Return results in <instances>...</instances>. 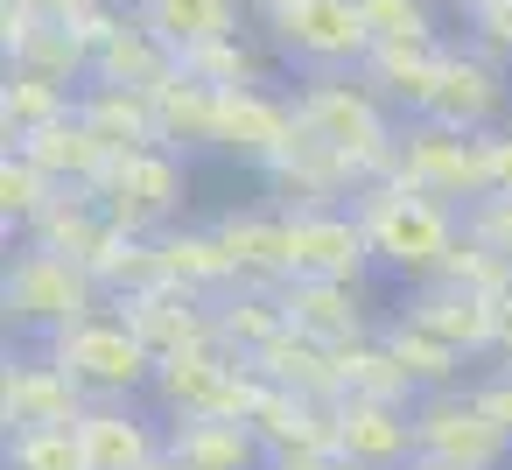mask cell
I'll list each match as a JSON object with an SVG mask.
<instances>
[{
    "instance_id": "obj_1",
    "label": "cell",
    "mask_w": 512,
    "mask_h": 470,
    "mask_svg": "<svg viewBox=\"0 0 512 470\" xmlns=\"http://www.w3.org/2000/svg\"><path fill=\"white\" fill-rule=\"evenodd\" d=\"M351 211H358V225H365L372 267L393 274V281H407V288L435 281V274L449 267V253L463 246V211L442 204V197H428V190H407V183H393V176L365 183Z\"/></svg>"
},
{
    "instance_id": "obj_2",
    "label": "cell",
    "mask_w": 512,
    "mask_h": 470,
    "mask_svg": "<svg viewBox=\"0 0 512 470\" xmlns=\"http://www.w3.org/2000/svg\"><path fill=\"white\" fill-rule=\"evenodd\" d=\"M295 120H302V141L330 148L337 162H351L365 183H379L393 169V148H400V127L386 113V99L358 78V71H309L295 78Z\"/></svg>"
},
{
    "instance_id": "obj_3",
    "label": "cell",
    "mask_w": 512,
    "mask_h": 470,
    "mask_svg": "<svg viewBox=\"0 0 512 470\" xmlns=\"http://www.w3.org/2000/svg\"><path fill=\"white\" fill-rule=\"evenodd\" d=\"M106 309V288L43 246H8V267H0V323H8V344H57L64 330H78L85 316Z\"/></svg>"
},
{
    "instance_id": "obj_4",
    "label": "cell",
    "mask_w": 512,
    "mask_h": 470,
    "mask_svg": "<svg viewBox=\"0 0 512 470\" xmlns=\"http://www.w3.org/2000/svg\"><path fill=\"white\" fill-rule=\"evenodd\" d=\"M50 358L78 379V393L85 400H148V386H155V351H148V337L106 302L99 316H85L78 330H64L57 344H50Z\"/></svg>"
},
{
    "instance_id": "obj_5",
    "label": "cell",
    "mask_w": 512,
    "mask_h": 470,
    "mask_svg": "<svg viewBox=\"0 0 512 470\" xmlns=\"http://www.w3.org/2000/svg\"><path fill=\"white\" fill-rule=\"evenodd\" d=\"M260 36L274 43V57L309 78V71H358L372 57V29L358 15V0H281L260 15Z\"/></svg>"
},
{
    "instance_id": "obj_6",
    "label": "cell",
    "mask_w": 512,
    "mask_h": 470,
    "mask_svg": "<svg viewBox=\"0 0 512 470\" xmlns=\"http://www.w3.org/2000/svg\"><path fill=\"white\" fill-rule=\"evenodd\" d=\"M386 176L470 211L477 197H491V134H456L442 120H407Z\"/></svg>"
},
{
    "instance_id": "obj_7",
    "label": "cell",
    "mask_w": 512,
    "mask_h": 470,
    "mask_svg": "<svg viewBox=\"0 0 512 470\" xmlns=\"http://www.w3.org/2000/svg\"><path fill=\"white\" fill-rule=\"evenodd\" d=\"M99 204L120 232L134 239H162L169 225H183V204H190V169L176 148H127L106 162L99 176Z\"/></svg>"
},
{
    "instance_id": "obj_8",
    "label": "cell",
    "mask_w": 512,
    "mask_h": 470,
    "mask_svg": "<svg viewBox=\"0 0 512 470\" xmlns=\"http://www.w3.org/2000/svg\"><path fill=\"white\" fill-rule=\"evenodd\" d=\"M253 400H260V372H253L239 351H225V344L162 358V365H155V386H148V407H155L162 421H204V414L246 421Z\"/></svg>"
},
{
    "instance_id": "obj_9",
    "label": "cell",
    "mask_w": 512,
    "mask_h": 470,
    "mask_svg": "<svg viewBox=\"0 0 512 470\" xmlns=\"http://www.w3.org/2000/svg\"><path fill=\"white\" fill-rule=\"evenodd\" d=\"M414 456L449 463V470H512V435L491 428L470 386H449V393L414 400Z\"/></svg>"
},
{
    "instance_id": "obj_10",
    "label": "cell",
    "mask_w": 512,
    "mask_h": 470,
    "mask_svg": "<svg viewBox=\"0 0 512 470\" xmlns=\"http://www.w3.org/2000/svg\"><path fill=\"white\" fill-rule=\"evenodd\" d=\"M92 400L78 393V379L50 358V344H8V365H0V421H8V435L22 428H78Z\"/></svg>"
},
{
    "instance_id": "obj_11",
    "label": "cell",
    "mask_w": 512,
    "mask_h": 470,
    "mask_svg": "<svg viewBox=\"0 0 512 470\" xmlns=\"http://www.w3.org/2000/svg\"><path fill=\"white\" fill-rule=\"evenodd\" d=\"M302 141V120H295V99L274 92V85H239V92H218V155L246 162V169H274L281 155H295Z\"/></svg>"
},
{
    "instance_id": "obj_12",
    "label": "cell",
    "mask_w": 512,
    "mask_h": 470,
    "mask_svg": "<svg viewBox=\"0 0 512 470\" xmlns=\"http://www.w3.org/2000/svg\"><path fill=\"white\" fill-rule=\"evenodd\" d=\"M428 120L456 127V134H498L512 120V71L491 64L484 50L470 43H449L442 50V78H435V106Z\"/></svg>"
},
{
    "instance_id": "obj_13",
    "label": "cell",
    "mask_w": 512,
    "mask_h": 470,
    "mask_svg": "<svg viewBox=\"0 0 512 470\" xmlns=\"http://www.w3.org/2000/svg\"><path fill=\"white\" fill-rule=\"evenodd\" d=\"M85 470H155L169 456V421L148 400H92L78 414Z\"/></svg>"
},
{
    "instance_id": "obj_14",
    "label": "cell",
    "mask_w": 512,
    "mask_h": 470,
    "mask_svg": "<svg viewBox=\"0 0 512 470\" xmlns=\"http://www.w3.org/2000/svg\"><path fill=\"white\" fill-rule=\"evenodd\" d=\"M281 309H288V330H302V337H316L330 351H351V344L379 337V323H386L372 309L365 281H309V274H295V281H281Z\"/></svg>"
},
{
    "instance_id": "obj_15",
    "label": "cell",
    "mask_w": 512,
    "mask_h": 470,
    "mask_svg": "<svg viewBox=\"0 0 512 470\" xmlns=\"http://www.w3.org/2000/svg\"><path fill=\"white\" fill-rule=\"evenodd\" d=\"M400 316L421 323L428 337H442L463 358H498V302L491 295H470L456 281H421V288L400 295Z\"/></svg>"
},
{
    "instance_id": "obj_16",
    "label": "cell",
    "mask_w": 512,
    "mask_h": 470,
    "mask_svg": "<svg viewBox=\"0 0 512 470\" xmlns=\"http://www.w3.org/2000/svg\"><path fill=\"white\" fill-rule=\"evenodd\" d=\"M330 442L358 470H407L414 463V407L400 400H337L330 407Z\"/></svg>"
},
{
    "instance_id": "obj_17",
    "label": "cell",
    "mask_w": 512,
    "mask_h": 470,
    "mask_svg": "<svg viewBox=\"0 0 512 470\" xmlns=\"http://www.w3.org/2000/svg\"><path fill=\"white\" fill-rule=\"evenodd\" d=\"M288 246H295V274H309V281H365L372 274V246H365V225L351 204L344 211H288Z\"/></svg>"
},
{
    "instance_id": "obj_18",
    "label": "cell",
    "mask_w": 512,
    "mask_h": 470,
    "mask_svg": "<svg viewBox=\"0 0 512 470\" xmlns=\"http://www.w3.org/2000/svg\"><path fill=\"white\" fill-rule=\"evenodd\" d=\"M260 183H267V204H281V211H344L365 190V176L316 141H295V155H281Z\"/></svg>"
},
{
    "instance_id": "obj_19",
    "label": "cell",
    "mask_w": 512,
    "mask_h": 470,
    "mask_svg": "<svg viewBox=\"0 0 512 470\" xmlns=\"http://www.w3.org/2000/svg\"><path fill=\"white\" fill-rule=\"evenodd\" d=\"M211 225H218L225 253L239 260V281H253V288H281V281L295 274L288 211H281V204H232V211H218Z\"/></svg>"
},
{
    "instance_id": "obj_20",
    "label": "cell",
    "mask_w": 512,
    "mask_h": 470,
    "mask_svg": "<svg viewBox=\"0 0 512 470\" xmlns=\"http://www.w3.org/2000/svg\"><path fill=\"white\" fill-rule=\"evenodd\" d=\"M155 358H183V351H211L218 344V302L204 295H183V288H155V295H134V302H113Z\"/></svg>"
},
{
    "instance_id": "obj_21",
    "label": "cell",
    "mask_w": 512,
    "mask_h": 470,
    "mask_svg": "<svg viewBox=\"0 0 512 470\" xmlns=\"http://www.w3.org/2000/svg\"><path fill=\"white\" fill-rule=\"evenodd\" d=\"M442 50L449 43H372V57L358 64V78L386 99L393 120H428L435 78H442Z\"/></svg>"
},
{
    "instance_id": "obj_22",
    "label": "cell",
    "mask_w": 512,
    "mask_h": 470,
    "mask_svg": "<svg viewBox=\"0 0 512 470\" xmlns=\"http://www.w3.org/2000/svg\"><path fill=\"white\" fill-rule=\"evenodd\" d=\"M127 8H134L176 57H197V50H211V43L246 36V8H253V0H127Z\"/></svg>"
},
{
    "instance_id": "obj_23",
    "label": "cell",
    "mask_w": 512,
    "mask_h": 470,
    "mask_svg": "<svg viewBox=\"0 0 512 470\" xmlns=\"http://www.w3.org/2000/svg\"><path fill=\"white\" fill-rule=\"evenodd\" d=\"M155 253H162V281L183 288V295L218 302V295L239 288V260L225 253L218 225H169V232L155 239Z\"/></svg>"
},
{
    "instance_id": "obj_24",
    "label": "cell",
    "mask_w": 512,
    "mask_h": 470,
    "mask_svg": "<svg viewBox=\"0 0 512 470\" xmlns=\"http://www.w3.org/2000/svg\"><path fill=\"white\" fill-rule=\"evenodd\" d=\"M267 386H281V393H302V400H323V407H337L344 400V358L330 351V344H316V337H302V330H281L267 351H253L246 358Z\"/></svg>"
},
{
    "instance_id": "obj_25",
    "label": "cell",
    "mask_w": 512,
    "mask_h": 470,
    "mask_svg": "<svg viewBox=\"0 0 512 470\" xmlns=\"http://www.w3.org/2000/svg\"><path fill=\"white\" fill-rule=\"evenodd\" d=\"M169 456L190 470H267V442L253 435V421L232 414H204V421H169Z\"/></svg>"
},
{
    "instance_id": "obj_26",
    "label": "cell",
    "mask_w": 512,
    "mask_h": 470,
    "mask_svg": "<svg viewBox=\"0 0 512 470\" xmlns=\"http://www.w3.org/2000/svg\"><path fill=\"white\" fill-rule=\"evenodd\" d=\"M0 57H8V71L50 78V85H64V92H85V85H92V43L78 36V22H36V15H29V29L0 50Z\"/></svg>"
},
{
    "instance_id": "obj_27",
    "label": "cell",
    "mask_w": 512,
    "mask_h": 470,
    "mask_svg": "<svg viewBox=\"0 0 512 470\" xmlns=\"http://www.w3.org/2000/svg\"><path fill=\"white\" fill-rule=\"evenodd\" d=\"M78 120L113 148H162V120H155V92H134V85H85L78 92Z\"/></svg>"
},
{
    "instance_id": "obj_28",
    "label": "cell",
    "mask_w": 512,
    "mask_h": 470,
    "mask_svg": "<svg viewBox=\"0 0 512 470\" xmlns=\"http://www.w3.org/2000/svg\"><path fill=\"white\" fill-rule=\"evenodd\" d=\"M15 155H29L57 190H99V176H106V162H113V148L71 113V120H57V127H43L36 141H22Z\"/></svg>"
},
{
    "instance_id": "obj_29",
    "label": "cell",
    "mask_w": 512,
    "mask_h": 470,
    "mask_svg": "<svg viewBox=\"0 0 512 470\" xmlns=\"http://www.w3.org/2000/svg\"><path fill=\"white\" fill-rule=\"evenodd\" d=\"M183 71V57L141 22V15H127V29L92 57V85H134V92H162L169 78Z\"/></svg>"
},
{
    "instance_id": "obj_30",
    "label": "cell",
    "mask_w": 512,
    "mask_h": 470,
    "mask_svg": "<svg viewBox=\"0 0 512 470\" xmlns=\"http://www.w3.org/2000/svg\"><path fill=\"white\" fill-rule=\"evenodd\" d=\"M253 435L267 442V456H295V449H337L330 442V407L323 400H302V393H281L260 379V400L246 407Z\"/></svg>"
},
{
    "instance_id": "obj_31",
    "label": "cell",
    "mask_w": 512,
    "mask_h": 470,
    "mask_svg": "<svg viewBox=\"0 0 512 470\" xmlns=\"http://www.w3.org/2000/svg\"><path fill=\"white\" fill-rule=\"evenodd\" d=\"M155 120H162V148H176V155L211 148V141H218V85L176 71V78L155 92Z\"/></svg>"
},
{
    "instance_id": "obj_32",
    "label": "cell",
    "mask_w": 512,
    "mask_h": 470,
    "mask_svg": "<svg viewBox=\"0 0 512 470\" xmlns=\"http://www.w3.org/2000/svg\"><path fill=\"white\" fill-rule=\"evenodd\" d=\"M379 344L400 358V372L414 379V393H449V386H470V379H463V365H470V358H463V351H449L442 337H428L421 323H407L400 309L379 323Z\"/></svg>"
},
{
    "instance_id": "obj_33",
    "label": "cell",
    "mask_w": 512,
    "mask_h": 470,
    "mask_svg": "<svg viewBox=\"0 0 512 470\" xmlns=\"http://www.w3.org/2000/svg\"><path fill=\"white\" fill-rule=\"evenodd\" d=\"M71 113H78V92H64V85H50V78H29V71H8V78H0V141H8V148L36 141L43 127H57V120H71Z\"/></svg>"
},
{
    "instance_id": "obj_34",
    "label": "cell",
    "mask_w": 512,
    "mask_h": 470,
    "mask_svg": "<svg viewBox=\"0 0 512 470\" xmlns=\"http://www.w3.org/2000/svg\"><path fill=\"white\" fill-rule=\"evenodd\" d=\"M281 330H288L281 288H253V281H239L232 295H218V344H225V351L253 358V351H267Z\"/></svg>"
},
{
    "instance_id": "obj_35",
    "label": "cell",
    "mask_w": 512,
    "mask_h": 470,
    "mask_svg": "<svg viewBox=\"0 0 512 470\" xmlns=\"http://www.w3.org/2000/svg\"><path fill=\"white\" fill-rule=\"evenodd\" d=\"M50 204H57V183H50L29 155H15V148L0 155V232H8V246L29 239V225H36Z\"/></svg>"
},
{
    "instance_id": "obj_36",
    "label": "cell",
    "mask_w": 512,
    "mask_h": 470,
    "mask_svg": "<svg viewBox=\"0 0 512 470\" xmlns=\"http://www.w3.org/2000/svg\"><path fill=\"white\" fill-rule=\"evenodd\" d=\"M281 57H274V43L260 36H232V43H211V50H197V57H183V71L190 78H204V85H218V92H239V85H267V71H274Z\"/></svg>"
},
{
    "instance_id": "obj_37",
    "label": "cell",
    "mask_w": 512,
    "mask_h": 470,
    "mask_svg": "<svg viewBox=\"0 0 512 470\" xmlns=\"http://www.w3.org/2000/svg\"><path fill=\"white\" fill-rule=\"evenodd\" d=\"M337 358H344V393H351V400H400V407L421 400L414 379L400 372V358H393L379 337H365V344H351V351H337Z\"/></svg>"
},
{
    "instance_id": "obj_38",
    "label": "cell",
    "mask_w": 512,
    "mask_h": 470,
    "mask_svg": "<svg viewBox=\"0 0 512 470\" xmlns=\"http://www.w3.org/2000/svg\"><path fill=\"white\" fill-rule=\"evenodd\" d=\"M372 43H449L435 22V0H358Z\"/></svg>"
},
{
    "instance_id": "obj_39",
    "label": "cell",
    "mask_w": 512,
    "mask_h": 470,
    "mask_svg": "<svg viewBox=\"0 0 512 470\" xmlns=\"http://www.w3.org/2000/svg\"><path fill=\"white\" fill-rule=\"evenodd\" d=\"M8 470H85L78 428H22V435H8Z\"/></svg>"
},
{
    "instance_id": "obj_40",
    "label": "cell",
    "mask_w": 512,
    "mask_h": 470,
    "mask_svg": "<svg viewBox=\"0 0 512 470\" xmlns=\"http://www.w3.org/2000/svg\"><path fill=\"white\" fill-rule=\"evenodd\" d=\"M435 281H456V288H470V295H491V302H505V295H512V260L484 253L477 239H463V246L449 253V267H442Z\"/></svg>"
},
{
    "instance_id": "obj_41",
    "label": "cell",
    "mask_w": 512,
    "mask_h": 470,
    "mask_svg": "<svg viewBox=\"0 0 512 470\" xmlns=\"http://www.w3.org/2000/svg\"><path fill=\"white\" fill-rule=\"evenodd\" d=\"M463 43L512 71V0H484V8H470L463 15Z\"/></svg>"
},
{
    "instance_id": "obj_42",
    "label": "cell",
    "mask_w": 512,
    "mask_h": 470,
    "mask_svg": "<svg viewBox=\"0 0 512 470\" xmlns=\"http://www.w3.org/2000/svg\"><path fill=\"white\" fill-rule=\"evenodd\" d=\"M463 239H477L498 260H512V197H477L463 211Z\"/></svg>"
},
{
    "instance_id": "obj_43",
    "label": "cell",
    "mask_w": 512,
    "mask_h": 470,
    "mask_svg": "<svg viewBox=\"0 0 512 470\" xmlns=\"http://www.w3.org/2000/svg\"><path fill=\"white\" fill-rule=\"evenodd\" d=\"M470 400L491 414V428H505V435H512V365H498V372L470 379Z\"/></svg>"
},
{
    "instance_id": "obj_44",
    "label": "cell",
    "mask_w": 512,
    "mask_h": 470,
    "mask_svg": "<svg viewBox=\"0 0 512 470\" xmlns=\"http://www.w3.org/2000/svg\"><path fill=\"white\" fill-rule=\"evenodd\" d=\"M0 8H22L36 22H85L92 8H106V0H0Z\"/></svg>"
},
{
    "instance_id": "obj_45",
    "label": "cell",
    "mask_w": 512,
    "mask_h": 470,
    "mask_svg": "<svg viewBox=\"0 0 512 470\" xmlns=\"http://www.w3.org/2000/svg\"><path fill=\"white\" fill-rule=\"evenodd\" d=\"M267 470H358V463L337 456V449H295V456H274Z\"/></svg>"
},
{
    "instance_id": "obj_46",
    "label": "cell",
    "mask_w": 512,
    "mask_h": 470,
    "mask_svg": "<svg viewBox=\"0 0 512 470\" xmlns=\"http://www.w3.org/2000/svg\"><path fill=\"white\" fill-rule=\"evenodd\" d=\"M491 197H512V134H491Z\"/></svg>"
},
{
    "instance_id": "obj_47",
    "label": "cell",
    "mask_w": 512,
    "mask_h": 470,
    "mask_svg": "<svg viewBox=\"0 0 512 470\" xmlns=\"http://www.w3.org/2000/svg\"><path fill=\"white\" fill-rule=\"evenodd\" d=\"M442 8H456V15H470V8H484V0H442Z\"/></svg>"
},
{
    "instance_id": "obj_48",
    "label": "cell",
    "mask_w": 512,
    "mask_h": 470,
    "mask_svg": "<svg viewBox=\"0 0 512 470\" xmlns=\"http://www.w3.org/2000/svg\"><path fill=\"white\" fill-rule=\"evenodd\" d=\"M407 470H449V463H428V456H414V463H407Z\"/></svg>"
},
{
    "instance_id": "obj_49",
    "label": "cell",
    "mask_w": 512,
    "mask_h": 470,
    "mask_svg": "<svg viewBox=\"0 0 512 470\" xmlns=\"http://www.w3.org/2000/svg\"><path fill=\"white\" fill-rule=\"evenodd\" d=\"M155 470H190V463H176V456H162V463H155Z\"/></svg>"
},
{
    "instance_id": "obj_50",
    "label": "cell",
    "mask_w": 512,
    "mask_h": 470,
    "mask_svg": "<svg viewBox=\"0 0 512 470\" xmlns=\"http://www.w3.org/2000/svg\"><path fill=\"white\" fill-rule=\"evenodd\" d=\"M267 8H281V0H253V15H267Z\"/></svg>"
},
{
    "instance_id": "obj_51",
    "label": "cell",
    "mask_w": 512,
    "mask_h": 470,
    "mask_svg": "<svg viewBox=\"0 0 512 470\" xmlns=\"http://www.w3.org/2000/svg\"><path fill=\"white\" fill-rule=\"evenodd\" d=\"M505 134H512V120H505Z\"/></svg>"
}]
</instances>
